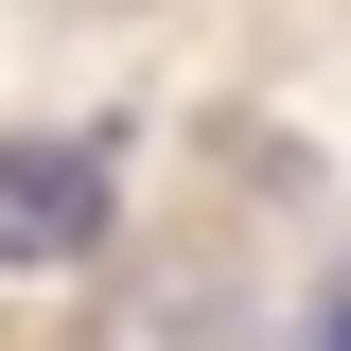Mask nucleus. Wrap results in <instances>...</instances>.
<instances>
[{"label":"nucleus","instance_id":"obj_1","mask_svg":"<svg viewBox=\"0 0 351 351\" xmlns=\"http://www.w3.org/2000/svg\"><path fill=\"white\" fill-rule=\"evenodd\" d=\"M106 228V141H0V263H71Z\"/></svg>","mask_w":351,"mask_h":351}]
</instances>
